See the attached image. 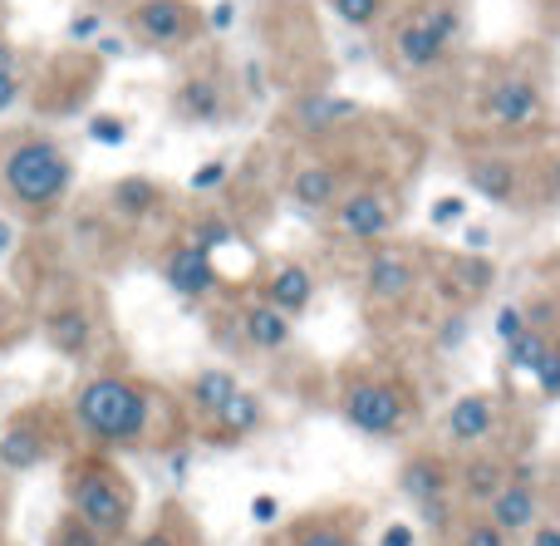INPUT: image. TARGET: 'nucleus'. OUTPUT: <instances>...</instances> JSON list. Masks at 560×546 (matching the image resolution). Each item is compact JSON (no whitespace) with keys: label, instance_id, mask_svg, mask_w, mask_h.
Masks as SVG:
<instances>
[{"label":"nucleus","instance_id":"obj_17","mask_svg":"<svg viewBox=\"0 0 560 546\" xmlns=\"http://www.w3.org/2000/svg\"><path fill=\"white\" fill-rule=\"evenodd\" d=\"M512 453L506 449H467V458L453 468V498L463 502L467 512H482L487 502L497 498V488L512 473Z\"/></svg>","mask_w":560,"mask_h":546},{"label":"nucleus","instance_id":"obj_32","mask_svg":"<svg viewBox=\"0 0 560 546\" xmlns=\"http://www.w3.org/2000/svg\"><path fill=\"white\" fill-rule=\"evenodd\" d=\"M526 546H560V512H541L536 518V527L522 537Z\"/></svg>","mask_w":560,"mask_h":546},{"label":"nucleus","instance_id":"obj_20","mask_svg":"<svg viewBox=\"0 0 560 546\" xmlns=\"http://www.w3.org/2000/svg\"><path fill=\"white\" fill-rule=\"evenodd\" d=\"M236 330H242L246 350H256V355H276L295 340V321H290L285 311H276L271 301H261V295H252V301L236 311Z\"/></svg>","mask_w":560,"mask_h":546},{"label":"nucleus","instance_id":"obj_31","mask_svg":"<svg viewBox=\"0 0 560 546\" xmlns=\"http://www.w3.org/2000/svg\"><path fill=\"white\" fill-rule=\"evenodd\" d=\"M45 546H118V542H108V537H98L94 527H84V522L74 518V512H65V518L49 527V542Z\"/></svg>","mask_w":560,"mask_h":546},{"label":"nucleus","instance_id":"obj_14","mask_svg":"<svg viewBox=\"0 0 560 546\" xmlns=\"http://www.w3.org/2000/svg\"><path fill=\"white\" fill-rule=\"evenodd\" d=\"M463 177L472 183V193H482L487 202H497V207H522L526 183H532L522 158L502 153V148H472V153L463 158Z\"/></svg>","mask_w":560,"mask_h":546},{"label":"nucleus","instance_id":"obj_9","mask_svg":"<svg viewBox=\"0 0 560 546\" xmlns=\"http://www.w3.org/2000/svg\"><path fill=\"white\" fill-rule=\"evenodd\" d=\"M124 20L128 35L148 49H192L207 35V10L197 0H133Z\"/></svg>","mask_w":560,"mask_h":546},{"label":"nucleus","instance_id":"obj_21","mask_svg":"<svg viewBox=\"0 0 560 546\" xmlns=\"http://www.w3.org/2000/svg\"><path fill=\"white\" fill-rule=\"evenodd\" d=\"M261 301H271L276 311H285L290 321L315 305V271L305 262H276L271 271L261 276Z\"/></svg>","mask_w":560,"mask_h":546},{"label":"nucleus","instance_id":"obj_5","mask_svg":"<svg viewBox=\"0 0 560 546\" xmlns=\"http://www.w3.org/2000/svg\"><path fill=\"white\" fill-rule=\"evenodd\" d=\"M477 118L497 133H541L551 124V94H546L541 79L506 69V74H492L477 89Z\"/></svg>","mask_w":560,"mask_h":546},{"label":"nucleus","instance_id":"obj_6","mask_svg":"<svg viewBox=\"0 0 560 546\" xmlns=\"http://www.w3.org/2000/svg\"><path fill=\"white\" fill-rule=\"evenodd\" d=\"M398 217H404V197H398V187L384 183V177L345 187V197L329 207L335 232L345 236V242H354V246L388 242V236H394V226H398Z\"/></svg>","mask_w":560,"mask_h":546},{"label":"nucleus","instance_id":"obj_27","mask_svg":"<svg viewBox=\"0 0 560 546\" xmlns=\"http://www.w3.org/2000/svg\"><path fill=\"white\" fill-rule=\"evenodd\" d=\"M25 94H30L25 59H20L15 45H5V39H0V114H10V108H15Z\"/></svg>","mask_w":560,"mask_h":546},{"label":"nucleus","instance_id":"obj_13","mask_svg":"<svg viewBox=\"0 0 560 546\" xmlns=\"http://www.w3.org/2000/svg\"><path fill=\"white\" fill-rule=\"evenodd\" d=\"M482 512H487V518H492L512 542H522L526 532L536 527V518L546 512V492H541V478H536L532 463H512L506 483L497 488V498L487 502Z\"/></svg>","mask_w":560,"mask_h":546},{"label":"nucleus","instance_id":"obj_18","mask_svg":"<svg viewBox=\"0 0 560 546\" xmlns=\"http://www.w3.org/2000/svg\"><path fill=\"white\" fill-rule=\"evenodd\" d=\"M163 281L173 286L183 301H207V295H217V266L202 246L173 242L163 252Z\"/></svg>","mask_w":560,"mask_h":546},{"label":"nucleus","instance_id":"obj_22","mask_svg":"<svg viewBox=\"0 0 560 546\" xmlns=\"http://www.w3.org/2000/svg\"><path fill=\"white\" fill-rule=\"evenodd\" d=\"M173 118L183 124H222L226 118V84L217 74H187L173 89Z\"/></svg>","mask_w":560,"mask_h":546},{"label":"nucleus","instance_id":"obj_38","mask_svg":"<svg viewBox=\"0 0 560 546\" xmlns=\"http://www.w3.org/2000/svg\"><path fill=\"white\" fill-rule=\"evenodd\" d=\"M556 25H560V5H556Z\"/></svg>","mask_w":560,"mask_h":546},{"label":"nucleus","instance_id":"obj_1","mask_svg":"<svg viewBox=\"0 0 560 546\" xmlns=\"http://www.w3.org/2000/svg\"><path fill=\"white\" fill-rule=\"evenodd\" d=\"M65 423L84 449L124 453L158 449L183 429V414L163 390L124 370H89L65 399Z\"/></svg>","mask_w":560,"mask_h":546},{"label":"nucleus","instance_id":"obj_36","mask_svg":"<svg viewBox=\"0 0 560 546\" xmlns=\"http://www.w3.org/2000/svg\"><path fill=\"white\" fill-rule=\"evenodd\" d=\"M10 242H15V226H10V222H5V217H0V256H5V252H10Z\"/></svg>","mask_w":560,"mask_h":546},{"label":"nucleus","instance_id":"obj_19","mask_svg":"<svg viewBox=\"0 0 560 546\" xmlns=\"http://www.w3.org/2000/svg\"><path fill=\"white\" fill-rule=\"evenodd\" d=\"M276 546H359V512L354 508L305 512L295 527L280 532Z\"/></svg>","mask_w":560,"mask_h":546},{"label":"nucleus","instance_id":"obj_34","mask_svg":"<svg viewBox=\"0 0 560 546\" xmlns=\"http://www.w3.org/2000/svg\"><path fill=\"white\" fill-rule=\"evenodd\" d=\"M378 546H418V532L408 527V522H388V532H384Z\"/></svg>","mask_w":560,"mask_h":546},{"label":"nucleus","instance_id":"obj_30","mask_svg":"<svg viewBox=\"0 0 560 546\" xmlns=\"http://www.w3.org/2000/svg\"><path fill=\"white\" fill-rule=\"evenodd\" d=\"M453 542H457V546H516L502 527H497L492 518H487V512H467V518L457 522Z\"/></svg>","mask_w":560,"mask_h":546},{"label":"nucleus","instance_id":"obj_24","mask_svg":"<svg viewBox=\"0 0 560 546\" xmlns=\"http://www.w3.org/2000/svg\"><path fill=\"white\" fill-rule=\"evenodd\" d=\"M236 390H242V384H236L232 370H197L192 380H187V390H183V404H187V414H192V419L212 423L217 414L226 409V399H232Z\"/></svg>","mask_w":560,"mask_h":546},{"label":"nucleus","instance_id":"obj_15","mask_svg":"<svg viewBox=\"0 0 560 546\" xmlns=\"http://www.w3.org/2000/svg\"><path fill=\"white\" fill-rule=\"evenodd\" d=\"M345 187H349L345 163H339V158H329V153L300 158V163H290V173H285L290 202L305 207V212H329V207L345 197Z\"/></svg>","mask_w":560,"mask_h":546},{"label":"nucleus","instance_id":"obj_8","mask_svg":"<svg viewBox=\"0 0 560 546\" xmlns=\"http://www.w3.org/2000/svg\"><path fill=\"white\" fill-rule=\"evenodd\" d=\"M69 433L65 409L25 404L15 419L0 423V473H35L59 453V439Z\"/></svg>","mask_w":560,"mask_h":546},{"label":"nucleus","instance_id":"obj_3","mask_svg":"<svg viewBox=\"0 0 560 546\" xmlns=\"http://www.w3.org/2000/svg\"><path fill=\"white\" fill-rule=\"evenodd\" d=\"M65 512H74L84 527H94L98 537L124 546L133 537V483L114 463V453L79 449L65 463Z\"/></svg>","mask_w":560,"mask_h":546},{"label":"nucleus","instance_id":"obj_29","mask_svg":"<svg viewBox=\"0 0 560 546\" xmlns=\"http://www.w3.org/2000/svg\"><path fill=\"white\" fill-rule=\"evenodd\" d=\"M394 10V0H329V15L345 30H374L384 25V15Z\"/></svg>","mask_w":560,"mask_h":546},{"label":"nucleus","instance_id":"obj_23","mask_svg":"<svg viewBox=\"0 0 560 546\" xmlns=\"http://www.w3.org/2000/svg\"><path fill=\"white\" fill-rule=\"evenodd\" d=\"M163 212V183H153V177L133 173V177H118L114 187H108V217L114 222H148V217Z\"/></svg>","mask_w":560,"mask_h":546},{"label":"nucleus","instance_id":"obj_25","mask_svg":"<svg viewBox=\"0 0 560 546\" xmlns=\"http://www.w3.org/2000/svg\"><path fill=\"white\" fill-rule=\"evenodd\" d=\"M261 423H266V404L256 399V394L236 390L232 399H226V409L207 423V433H212V439H222V443H242V439H252Z\"/></svg>","mask_w":560,"mask_h":546},{"label":"nucleus","instance_id":"obj_26","mask_svg":"<svg viewBox=\"0 0 560 546\" xmlns=\"http://www.w3.org/2000/svg\"><path fill=\"white\" fill-rule=\"evenodd\" d=\"M128 546H202V537H197V522L183 508H163V518L138 537H128Z\"/></svg>","mask_w":560,"mask_h":546},{"label":"nucleus","instance_id":"obj_7","mask_svg":"<svg viewBox=\"0 0 560 546\" xmlns=\"http://www.w3.org/2000/svg\"><path fill=\"white\" fill-rule=\"evenodd\" d=\"M398 492L413 502L423 527L453 532V458L447 449H413L398 463Z\"/></svg>","mask_w":560,"mask_h":546},{"label":"nucleus","instance_id":"obj_35","mask_svg":"<svg viewBox=\"0 0 560 546\" xmlns=\"http://www.w3.org/2000/svg\"><path fill=\"white\" fill-rule=\"evenodd\" d=\"M546 183H551V197H560V158H551V167H546Z\"/></svg>","mask_w":560,"mask_h":546},{"label":"nucleus","instance_id":"obj_11","mask_svg":"<svg viewBox=\"0 0 560 546\" xmlns=\"http://www.w3.org/2000/svg\"><path fill=\"white\" fill-rule=\"evenodd\" d=\"M39 330H45V345L59 355V360L69 364H89L98 350V315L94 305L84 301V295L65 291L55 295V301L45 305V315H39Z\"/></svg>","mask_w":560,"mask_h":546},{"label":"nucleus","instance_id":"obj_16","mask_svg":"<svg viewBox=\"0 0 560 546\" xmlns=\"http://www.w3.org/2000/svg\"><path fill=\"white\" fill-rule=\"evenodd\" d=\"M388 49H394L398 69H408V74H433V69H443L447 55H453V45H447L418 10H408V15L394 20V30H388Z\"/></svg>","mask_w":560,"mask_h":546},{"label":"nucleus","instance_id":"obj_10","mask_svg":"<svg viewBox=\"0 0 560 546\" xmlns=\"http://www.w3.org/2000/svg\"><path fill=\"white\" fill-rule=\"evenodd\" d=\"M359 291L374 311H398L408 305L418 291H423V262L408 256V246L378 242L374 252L364 256V276H359Z\"/></svg>","mask_w":560,"mask_h":546},{"label":"nucleus","instance_id":"obj_2","mask_svg":"<svg viewBox=\"0 0 560 546\" xmlns=\"http://www.w3.org/2000/svg\"><path fill=\"white\" fill-rule=\"evenodd\" d=\"M74 193V158L45 128L0 133V207L30 222H45Z\"/></svg>","mask_w":560,"mask_h":546},{"label":"nucleus","instance_id":"obj_4","mask_svg":"<svg viewBox=\"0 0 560 546\" xmlns=\"http://www.w3.org/2000/svg\"><path fill=\"white\" fill-rule=\"evenodd\" d=\"M339 414H345V423H354L359 433H369V439H398V433L408 429V419L418 414V399L398 374L359 370V374H349L345 390H339Z\"/></svg>","mask_w":560,"mask_h":546},{"label":"nucleus","instance_id":"obj_12","mask_svg":"<svg viewBox=\"0 0 560 546\" xmlns=\"http://www.w3.org/2000/svg\"><path fill=\"white\" fill-rule=\"evenodd\" d=\"M506 419V404L497 390H472V394H457L453 404L443 409V419H438V433H443L447 449H487V443L497 439V429H502Z\"/></svg>","mask_w":560,"mask_h":546},{"label":"nucleus","instance_id":"obj_33","mask_svg":"<svg viewBox=\"0 0 560 546\" xmlns=\"http://www.w3.org/2000/svg\"><path fill=\"white\" fill-rule=\"evenodd\" d=\"M89 133H94V143H124V133H128V124L124 118H108V114H98V118H89Z\"/></svg>","mask_w":560,"mask_h":546},{"label":"nucleus","instance_id":"obj_28","mask_svg":"<svg viewBox=\"0 0 560 546\" xmlns=\"http://www.w3.org/2000/svg\"><path fill=\"white\" fill-rule=\"evenodd\" d=\"M418 15L428 20V25L438 30V35L447 39V45L457 49V39H463V30H467V15H463V0H418Z\"/></svg>","mask_w":560,"mask_h":546},{"label":"nucleus","instance_id":"obj_37","mask_svg":"<svg viewBox=\"0 0 560 546\" xmlns=\"http://www.w3.org/2000/svg\"><path fill=\"white\" fill-rule=\"evenodd\" d=\"M551 483H556V492H560V458L551 463Z\"/></svg>","mask_w":560,"mask_h":546}]
</instances>
